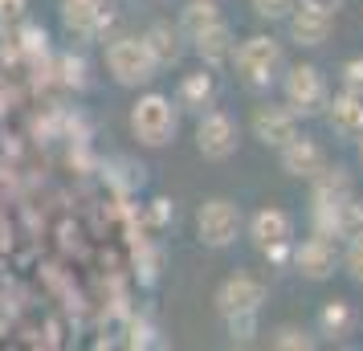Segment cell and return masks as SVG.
I'll list each match as a JSON object with an SVG mask.
<instances>
[{"label":"cell","instance_id":"cell-19","mask_svg":"<svg viewBox=\"0 0 363 351\" xmlns=\"http://www.w3.org/2000/svg\"><path fill=\"white\" fill-rule=\"evenodd\" d=\"M213 94H216V86H213V74H208V66H200L196 74H188L180 82V94H176V106H184V111H204V106H213Z\"/></svg>","mask_w":363,"mask_h":351},{"label":"cell","instance_id":"cell-8","mask_svg":"<svg viewBox=\"0 0 363 351\" xmlns=\"http://www.w3.org/2000/svg\"><path fill=\"white\" fill-rule=\"evenodd\" d=\"M216 311L220 315H237V311H262L265 306V282L253 274H229L225 282L216 286Z\"/></svg>","mask_w":363,"mask_h":351},{"label":"cell","instance_id":"cell-28","mask_svg":"<svg viewBox=\"0 0 363 351\" xmlns=\"http://www.w3.org/2000/svg\"><path fill=\"white\" fill-rule=\"evenodd\" d=\"M355 155H359V164H363V135L355 139Z\"/></svg>","mask_w":363,"mask_h":351},{"label":"cell","instance_id":"cell-10","mask_svg":"<svg viewBox=\"0 0 363 351\" xmlns=\"http://www.w3.org/2000/svg\"><path fill=\"white\" fill-rule=\"evenodd\" d=\"M286 29H290V41H294V45L318 50V45H327L330 29H335V17L318 13V9H311V4H294V13L286 17Z\"/></svg>","mask_w":363,"mask_h":351},{"label":"cell","instance_id":"cell-13","mask_svg":"<svg viewBox=\"0 0 363 351\" xmlns=\"http://www.w3.org/2000/svg\"><path fill=\"white\" fill-rule=\"evenodd\" d=\"M106 21H111V13L102 0H62V25L82 41H94Z\"/></svg>","mask_w":363,"mask_h":351},{"label":"cell","instance_id":"cell-9","mask_svg":"<svg viewBox=\"0 0 363 351\" xmlns=\"http://www.w3.org/2000/svg\"><path fill=\"white\" fill-rule=\"evenodd\" d=\"M249 127H253V139H262L265 147L281 151V147H286V143L298 135V115L286 106V102H281V106L265 102V106H257V111H253Z\"/></svg>","mask_w":363,"mask_h":351},{"label":"cell","instance_id":"cell-16","mask_svg":"<svg viewBox=\"0 0 363 351\" xmlns=\"http://www.w3.org/2000/svg\"><path fill=\"white\" fill-rule=\"evenodd\" d=\"M233 29L225 25V21H216L213 29H204V33H196L192 37V50H196V57H200V66H208V69H216V66H229V57H233Z\"/></svg>","mask_w":363,"mask_h":351},{"label":"cell","instance_id":"cell-7","mask_svg":"<svg viewBox=\"0 0 363 351\" xmlns=\"http://www.w3.org/2000/svg\"><path fill=\"white\" fill-rule=\"evenodd\" d=\"M290 262L302 278H311V282H327L330 274L339 269V253H335V241L330 237H306V241H298L294 250H290Z\"/></svg>","mask_w":363,"mask_h":351},{"label":"cell","instance_id":"cell-4","mask_svg":"<svg viewBox=\"0 0 363 351\" xmlns=\"http://www.w3.org/2000/svg\"><path fill=\"white\" fill-rule=\"evenodd\" d=\"M281 99L286 106L294 111L298 118H314L327 111V78H323V69L311 66V62H298V66L286 69V78H281Z\"/></svg>","mask_w":363,"mask_h":351},{"label":"cell","instance_id":"cell-26","mask_svg":"<svg viewBox=\"0 0 363 351\" xmlns=\"http://www.w3.org/2000/svg\"><path fill=\"white\" fill-rule=\"evenodd\" d=\"M25 0H0V25L4 29H17V25H25Z\"/></svg>","mask_w":363,"mask_h":351},{"label":"cell","instance_id":"cell-14","mask_svg":"<svg viewBox=\"0 0 363 351\" xmlns=\"http://www.w3.org/2000/svg\"><path fill=\"white\" fill-rule=\"evenodd\" d=\"M249 237H253L257 250L278 245V241H294V217L286 208H278V204H265V208H257L249 217Z\"/></svg>","mask_w":363,"mask_h":351},{"label":"cell","instance_id":"cell-18","mask_svg":"<svg viewBox=\"0 0 363 351\" xmlns=\"http://www.w3.org/2000/svg\"><path fill=\"white\" fill-rule=\"evenodd\" d=\"M314 192H311V204L314 208H330V204L347 201V196H355V180H351V172L347 167H323L318 176L311 180Z\"/></svg>","mask_w":363,"mask_h":351},{"label":"cell","instance_id":"cell-1","mask_svg":"<svg viewBox=\"0 0 363 351\" xmlns=\"http://www.w3.org/2000/svg\"><path fill=\"white\" fill-rule=\"evenodd\" d=\"M233 69H237V78L253 90H265V86H274L278 78V69L286 66V53H281V41H274L269 33H253L245 37L241 45H233Z\"/></svg>","mask_w":363,"mask_h":351},{"label":"cell","instance_id":"cell-21","mask_svg":"<svg viewBox=\"0 0 363 351\" xmlns=\"http://www.w3.org/2000/svg\"><path fill=\"white\" fill-rule=\"evenodd\" d=\"M269 347H278V351H311L314 335H306L302 327H294V323H281V327L269 331Z\"/></svg>","mask_w":363,"mask_h":351},{"label":"cell","instance_id":"cell-24","mask_svg":"<svg viewBox=\"0 0 363 351\" xmlns=\"http://www.w3.org/2000/svg\"><path fill=\"white\" fill-rule=\"evenodd\" d=\"M298 0H249V9L257 13L262 21H286L290 13H294Z\"/></svg>","mask_w":363,"mask_h":351},{"label":"cell","instance_id":"cell-11","mask_svg":"<svg viewBox=\"0 0 363 351\" xmlns=\"http://www.w3.org/2000/svg\"><path fill=\"white\" fill-rule=\"evenodd\" d=\"M327 151L318 147L314 139H302V135H294L286 147H281V172L286 176H294V180H314L323 167H327Z\"/></svg>","mask_w":363,"mask_h":351},{"label":"cell","instance_id":"cell-20","mask_svg":"<svg viewBox=\"0 0 363 351\" xmlns=\"http://www.w3.org/2000/svg\"><path fill=\"white\" fill-rule=\"evenodd\" d=\"M216 21H225L220 17V0H188L180 9V29L188 41L196 33H204V29H213Z\"/></svg>","mask_w":363,"mask_h":351},{"label":"cell","instance_id":"cell-3","mask_svg":"<svg viewBox=\"0 0 363 351\" xmlns=\"http://www.w3.org/2000/svg\"><path fill=\"white\" fill-rule=\"evenodd\" d=\"M241 229H245V213L229 196H213L196 208V237L204 250H229Z\"/></svg>","mask_w":363,"mask_h":351},{"label":"cell","instance_id":"cell-12","mask_svg":"<svg viewBox=\"0 0 363 351\" xmlns=\"http://www.w3.org/2000/svg\"><path fill=\"white\" fill-rule=\"evenodd\" d=\"M143 45H147V53L155 57V66L167 69V66H176V62H184V53H188V37H184L180 25H172V21H155L147 33H143Z\"/></svg>","mask_w":363,"mask_h":351},{"label":"cell","instance_id":"cell-27","mask_svg":"<svg viewBox=\"0 0 363 351\" xmlns=\"http://www.w3.org/2000/svg\"><path fill=\"white\" fill-rule=\"evenodd\" d=\"M298 4H311V9H318V13H327V17H335V13L343 9V0H298Z\"/></svg>","mask_w":363,"mask_h":351},{"label":"cell","instance_id":"cell-5","mask_svg":"<svg viewBox=\"0 0 363 351\" xmlns=\"http://www.w3.org/2000/svg\"><path fill=\"white\" fill-rule=\"evenodd\" d=\"M106 69H111V78L118 86H127V90H139V86H147L160 66H155V57L147 53L143 45V37H115L111 45H106Z\"/></svg>","mask_w":363,"mask_h":351},{"label":"cell","instance_id":"cell-15","mask_svg":"<svg viewBox=\"0 0 363 351\" xmlns=\"http://www.w3.org/2000/svg\"><path fill=\"white\" fill-rule=\"evenodd\" d=\"M327 127L339 139H359L363 135V94H351V90H343V94H335V99H327Z\"/></svg>","mask_w":363,"mask_h":351},{"label":"cell","instance_id":"cell-29","mask_svg":"<svg viewBox=\"0 0 363 351\" xmlns=\"http://www.w3.org/2000/svg\"><path fill=\"white\" fill-rule=\"evenodd\" d=\"M164 4H172V0H164Z\"/></svg>","mask_w":363,"mask_h":351},{"label":"cell","instance_id":"cell-17","mask_svg":"<svg viewBox=\"0 0 363 351\" xmlns=\"http://www.w3.org/2000/svg\"><path fill=\"white\" fill-rule=\"evenodd\" d=\"M355 323H359V315H355V306L347 299H327L323 311H318V335H323L327 343L351 339V335H355Z\"/></svg>","mask_w":363,"mask_h":351},{"label":"cell","instance_id":"cell-22","mask_svg":"<svg viewBox=\"0 0 363 351\" xmlns=\"http://www.w3.org/2000/svg\"><path fill=\"white\" fill-rule=\"evenodd\" d=\"M225 327H229L233 343H253V335H257V311H237V315H225Z\"/></svg>","mask_w":363,"mask_h":351},{"label":"cell","instance_id":"cell-23","mask_svg":"<svg viewBox=\"0 0 363 351\" xmlns=\"http://www.w3.org/2000/svg\"><path fill=\"white\" fill-rule=\"evenodd\" d=\"M339 266L347 269V278H351V282L363 286V237H351V241H347V253L339 257Z\"/></svg>","mask_w":363,"mask_h":351},{"label":"cell","instance_id":"cell-25","mask_svg":"<svg viewBox=\"0 0 363 351\" xmlns=\"http://www.w3.org/2000/svg\"><path fill=\"white\" fill-rule=\"evenodd\" d=\"M339 82L351 94H363V57H347L343 66H339Z\"/></svg>","mask_w":363,"mask_h":351},{"label":"cell","instance_id":"cell-2","mask_svg":"<svg viewBox=\"0 0 363 351\" xmlns=\"http://www.w3.org/2000/svg\"><path fill=\"white\" fill-rule=\"evenodd\" d=\"M131 135L143 147H167L176 139V102L160 90L139 94L131 106Z\"/></svg>","mask_w":363,"mask_h":351},{"label":"cell","instance_id":"cell-6","mask_svg":"<svg viewBox=\"0 0 363 351\" xmlns=\"http://www.w3.org/2000/svg\"><path fill=\"white\" fill-rule=\"evenodd\" d=\"M241 143V127L229 111H200L196 118V151L208 164H225Z\"/></svg>","mask_w":363,"mask_h":351}]
</instances>
